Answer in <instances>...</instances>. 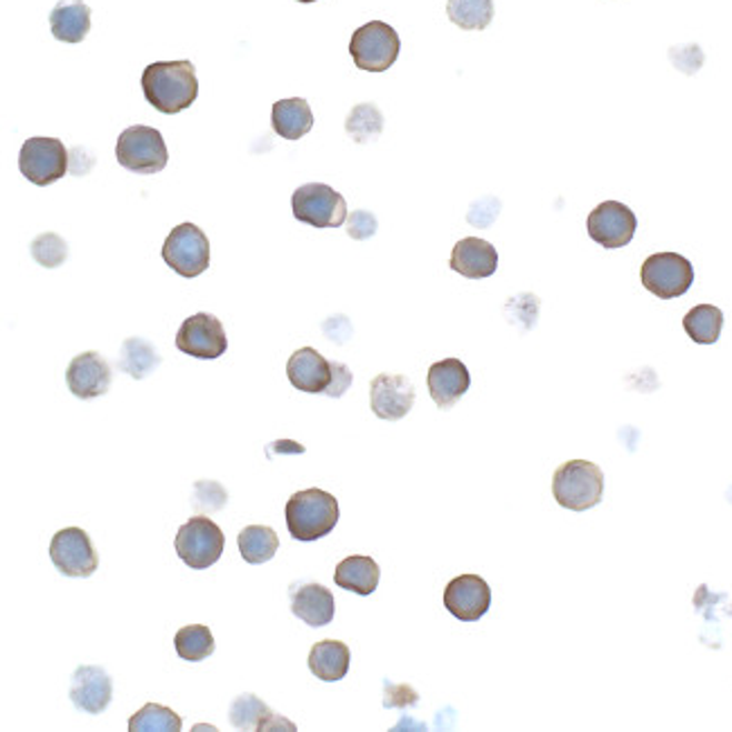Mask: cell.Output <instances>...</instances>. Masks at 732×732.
<instances>
[{"label": "cell", "mask_w": 732, "mask_h": 732, "mask_svg": "<svg viewBox=\"0 0 732 732\" xmlns=\"http://www.w3.org/2000/svg\"><path fill=\"white\" fill-rule=\"evenodd\" d=\"M144 100L160 113L177 116L199 98V79L192 61H156L142 70Z\"/></svg>", "instance_id": "cell-1"}, {"label": "cell", "mask_w": 732, "mask_h": 732, "mask_svg": "<svg viewBox=\"0 0 732 732\" xmlns=\"http://www.w3.org/2000/svg\"><path fill=\"white\" fill-rule=\"evenodd\" d=\"M284 517L289 534L300 543H311L328 537L337 528L341 519V508L337 497L318 490V487H311V490L295 492L287 501Z\"/></svg>", "instance_id": "cell-2"}, {"label": "cell", "mask_w": 732, "mask_h": 732, "mask_svg": "<svg viewBox=\"0 0 732 732\" xmlns=\"http://www.w3.org/2000/svg\"><path fill=\"white\" fill-rule=\"evenodd\" d=\"M552 494L563 510L586 512L604 497V473L589 460L565 462L552 475Z\"/></svg>", "instance_id": "cell-3"}, {"label": "cell", "mask_w": 732, "mask_h": 732, "mask_svg": "<svg viewBox=\"0 0 732 732\" xmlns=\"http://www.w3.org/2000/svg\"><path fill=\"white\" fill-rule=\"evenodd\" d=\"M116 158L120 166L133 174H158L168 168V144L162 133L153 127L136 124L120 133L116 144Z\"/></svg>", "instance_id": "cell-4"}, {"label": "cell", "mask_w": 732, "mask_h": 732, "mask_svg": "<svg viewBox=\"0 0 732 732\" xmlns=\"http://www.w3.org/2000/svg\"><path fill=\"white\" fill-rule=\"evenodd\" d=\"M19 170L21 174L39 185H52L61 181L70 170V153L63 142L48 136H34L23 142L19 153Z\"/></svg>", "instance_id": "cell-5"}, {"label": "cell", "mask_w": 732, "mask_h": 732, "mask_svg": "<svg viewBox=\"0 0 732 732\" xmlns=\"http://www.w3.org/2000/svg\"><path fill=\"white\" fill-rule=\"evenodd\" d=\"M162 260L181 278H199L210 267V241L205 232L194 223L177 225L162 243Z\"/></svg>", "instance_id": "cell-6"}, {"label": "cell", "mask_w": 732, "mask_h": 732, "mask_svg": "<svg viewBox=\"0 0 732 732\" xmlns=\"http://www.w3.org/2000/svg\"><path fill=\"white\" fill-rule=\"evenodd\" d=\"M293 217L313 228H341L348 221L345 199L324 183H307L293 192Z\"/></svg>", "instance_id": "cell-7"}, {"label": "cell", "mask_w": 732, "mask_h": 732, "mask_svg": "<svg viewBox=\"0 0 732 732\" xmlns=\"http://www.w3.org/2000/svg\"><path fill=\"white\" fill-rule=\"evenodd\" d=\"M401 50L399 34L383 21H370L361 26L350 41V54L357 68L365 72H385L394 66Z\"/></svg>", "instance_id": "cell-8"}, {"label": "cell", "mask_w": 732, "mask_h": 732, "mask_svg": "<svg viewBox=\"0 0 732 732\" xmlns=\"http://www.w3.org/2000/svg\"><path fill=\"white\" fill-rule=\"evenodd\" d=\"M174 545L185 565L194 568V571H205V568L214 565L221 559L225 537L214 521L201 514L192 517L179 528Z\"/></svg>", "instance_id": "cell-9"}, {"label": "cell", "mask_w": 732, "mask_h": 732, "mask_svg": "<svg viewBox=\"0 0 732 732\" xmlns=\"http://www.w3.org/2000/svg\"><path fill=\"white\" fill-rule=\"evenodd\" d=\"M640 280L649 293L661 300H672L690 291L694 282V267L679 253H656L644 260Z\"/></svg>", "instance_id": "cell-10"}, {"label": "cell", "mask_w": 732, "mask_h": 732, "mask_svg": "<svg viewBox=\"0 0 732 732\" xmlns=\"http://www.w3.org/2000/svg\"><path fill=\"white\" fill-rule=\"evenodd\" d=\"M50 559L66 578H91L100 565L96 545L81 528L59 530L50 541Z\"/></svg>", "instance_id": "cell-11"}, {"label": "cell", "mask_w": 732, "mask_h": 732, "mask_svg": "<svg viewBox=\"0 0 732 732\" xmlns=\"http://www.w3.org/2000/svg\"><path fill=\"white\" fill-rule=\"evenodd\" d=\"M177 348L183 354L203 361L223 357L228 350V337L221 320L205 311L185 318L177 334Z\"/></svg>", "instance_id": "cell-12"}, {"label": "cell", "mask_w": 732, "mask_h": 732, "mask_svg": "<svg viewBox=\"0 0 732 732\" xmlns=\"http://www.w3.org/2000/svg\"><path fill=\"white\" fill-rule=\"evenodd\" d=\"M586 228L595 243L611 251L629 247L638 228V219L629 205L620 201H604L589 214Z\"/></svg>", "instance_id": "cell-13"}, {"label": "cell", "mask_w": 732, "mask_h": 732, "mask_svg": "<svg viewBox=\"0 0 732 732\" xmlns=\"http://www.w3.org/2000/svg\"><path fill=\"white\" fill-rule=\"evenodd\" d=\"M415 385L403 374H379L370 383V409L379 420L397 422L411 413Z\"/></svg>", "instance_id": "cell-14"}, {"label": "cell", "mask_w": 732, "mask_h": 732, "mask_svg": "<svg viewBox=\"0 0 732 732\" xmlns=\"http://www.w3.org/2000/svg\"><path fill=\"white\" fill-rule=\"evenodd\" d=\"M444 606L453 618L475 622L490 611L492 589L478 575L453 578L444 589Z\"/></svg>", "instance_id": "cell-15"}, {"label": "cell", "mask_w": 732, "mask_h": 732, "mask_svg": "<svg viewBox=\"0 0 732 732\" xmlns=\"http://www.w3.org/2000/svg\"><path fill=\"white\" fill-rule=\"evenodd\" d=\"M111 381H113L111 365L98 352L77 354L66 370V383L77 399H96L107 394Z\"/></svg>", "instance_id": "cell-16"}, {"label": "cell", "mask_w": 732, "mask_h": 732, "mask_svg": "<svg viewBox=\"0 0 732 732\" xmlns=\"http://www.w3.org/2000/svg\"><path fill=\"white\" fill-rule=\"evenodd\" d=\"M113 699V679L104 668L81 665L70 679V701L77 710L102 714Z\"/></svg>", "instance_id": "cell-17"}, {"label": "cell", "mask_w": 732, "mask_h": 732, "mask_svg": "<svg viewBox=\"0 0 732 732\" xmlns=\"http://www.w3.org/2000/svg\"><path fill=\"white\" fill-rule=\"evenodd\" d=\"M449 267L469 280L492 278L499 269V251L490 241L478 237H464L453 247Z\"/></svg>", "instance_id": "cell-18"}, {"label": "cell", "mask_w": 732, "mask_h": 732, "mask_svg": "<svg viewBox=\"0 0 732 732\" xmlns=\"http://www.w3.org/2000/svg\"><path fill=\"white\" fill-rule=\"evenodd\" d=\"M287 377L300 392L324 394L332 381V361L318 354L313 348H300L287 361Z\"/></svg>", "instance_id": "cell-19"}, {"label": "cell", "mask_w": 732, "mask_h": 732, "mask_svg": "<svg viewBox=\"0 0 732 732\" xmlns=\"http://www.w3.org/2000/svg\"><path fill=\"white\" fill-rule=\"evenodd\" d=\"M429 392L440 409H451L471 388V374L460 359H444L429 368Z\"/></svg>", "instance_id": "cell-20"}, {"label": "cell", "mask_w": 732, "mask_h": 732, "mask_svg": "<svg viewBox=\"0 0 732 732\" xmlns=\"http://www.w3.org/2000/svg\"><path fill=\"white\" fill-rule=\"evenodd\" d=\"M291 613L313 629L328 626L334 620L337 602L328 586L300 584L291 595Z\"/></svg>", "instance_id": "cell-21"}, {"label": "cell", "mask_w": 732, "mask_h": 732, "mask_svg": "<svg viewBox=\"0 0 732 732\" xmlns=\"http://www.w3.org/2000/svg\"><path fill=\"white\" fill-rule=\"evenodd\" d=\"M91 26V8L84 0H59L50 12V30L63 43H81L89 37Z\"/></svg>", "instance_id": "cell-22"}, {"label": "cell", "mask_w": 732, "mask_h": 732, "mask_svg": "<svg viewBox=\"0 0 732 732\" xmlns=\"http://www.w3.org/2000/svg\"><path fill=\"white\" fill-rule=\"evenodd\" d=\"M379 580H381L379 563L365 554L345 556L337 565V573H334L337 586H341L343 591H350L354 595H361V598L372 595L379 586Z\"/></svg>", "instance_id": "cell-23"}, {"label": "cell", "mask_w": 732, "mask_h": 732, "mask_svg": "<svg viewBox=\"0 0 732 732\" xmlns=\"http://www.w3.org/2000/svg\"><path fill=\"white\" fill-rule=\"evenodd\" d=\"M309 670L324 683H337L350 672V646L341 640H320L311 646Z\"/></svg>", "instance_id": "cell-24"}, {"label": "cell", "mask_w": 732, "mask_h": 732, "mask_svg": "<svg viewBox=\"0 0 732 732\" xmlns=\"http://www.w3.org/2000/svg\"><path fill=\"white\" fill-rule=\"evenodd\" d=\"M273 129L284 140H300L313 129V113L307 100L291 98L273 104Z\"/></svg>", "instance_id": "cell-25"}, {"label": "cell", "mask_w": 732, "mask_h": 732, "mask_svg": "<svg viewBox=\"0 0 732 732\" xmlns=\"http://www.w3.org/2000/svg\"><path fill=\"white\" fill-rule=\"evenodd\" d=\"M237 545H239L243 561L260 565L275 556V552L280 548V539H278L275 530L269 525H247L239 532Z\"/></svg>", "instance_id": "cell-26"}, {"label": "cell", "mask_w": 732, "mask_h": 732, "mask_svg": "<svg viewBox=\"0 0 732 732\" xmlns=\"http://www.w3.org/2000/svg\"><path fill=\"white\" fill-rule=\"evenodd\" d=\"M160 363H162V359L149 341L133 337V339H127L122 343L120 359H118V370L127 372L136 381L147 379Z\"/></svg>", "instance_id": "cell-27"}, {"label": "cell", "mask_w": 732, "mask_h": 732, "mask_svg": "<svg viewBox=\"0 0 732 732\" xmlns=\"http://www.w3.org/2000/svg\"><path fill=\"white\" fill-rule=\"evenodd\" d=\"M688 337L699 345H712L719 341L723 330V313L714 304H699L690 309L683 318Z\"/></svg>", "instance_id": "cell-28"}, {"label": "cell", "mask_w": 732, "mask_h": 732, "mask_svg": "<svg viewBox=\"0 0 732 732\" xmlns=\"http://www.w3.org/2000/svg\"><path fill=\"white\" fill-rule=\"evenodd\" d=\"M447 14L460 30H484L494 21V0H449Z\"/></svg>", "instance_id": "cell-29"}, {"label": "cell", "mask_w": 732, "mask_h": 732, "mask_svg": "<svg viewBox=\"0 0 732 732\" xmlns=\"http://www.w3.org/2000/svg\"><path fill=\"white\" fill-rule=\"evenodd\" d=\"M177 654L188 663H201L214 654V638L205 624H190L174 635Z\"/></svg>", "instance_id": "cell-30"}, {"label": "cell", "mask_w": 732, "mask_h": 732, "mask_svg": "<svg viewBox=\"0 0 732 732\" xmlns=\"http://www.w3.org/2000/svg\"><path fill=\"white\" fill-rule=\"evenodd\" d=\"M131 732H181L183 719L160 703H144L129 719Z\"/></svg>", "instance_id": "cell-31"}, {"label": "cell", "mask_w": 732, "mask_h": 732, "mask_svg": "<svg viewBox=\"0 0 732 732\" xmlns=\"http://www.w3.org/2000/svg\"><path fill=\"white\" fill-rule=\"evenodd\" d=\"M271 714L273 710L255 694H239L228 712L230 723L237 730H260V732Z\"/></svg>", "instance_id": "cell-32"}, {"label": "cell", "mask_w": 732, "mask_h": 732, "mask_svg": "<svg viewBox=\"0 0 732 732\" xmlns=\"http://www.w3.org/2000/svg\"><path fill=\"white\" fill-rule=\"evenodd\" d=\"M345 129L354 142L365 144L381 136L383 131V116L374 104H359L350 111L345 120Z\"/></svg>", "instance_id": "cell-33"}, {"label": "cell", "mask_w": 732, "mask_h": 732, "mask_svg": "<svg viewBox=\"0 0 732 732\" xmlns=\"http://www.w3.org/2000/svg\"><path fill=\"white\" fill-rule=\"evenodd\" d=\"M30 253L43 269H57L68 258V243L57 232H43L30 243Z\"/></svg>", "instance_id": "cell-34"}, {"label": "cell", "mask_w": 732, "mask_h": 732, "mask_svg": "<svg viewBox=\"0 0 732 732\" xmlns=\"http://www.w3.org/2000/svg\"><path fill=\"white\" fill-rule=\"evenodd\" d=\"M192 503L197 508L199 514H212V512H221L228 503V492L221 487V482L217 480H199L194 484V497Z\"/></svg>", "instance_id": "cell-35"}, {"label": "cell", "mask_w": 732, "mask_h": 732, "mask_svg": "<svg viewBox=\"0 0 732 732\" xmlns=\"http://www.w3.org/2000/svg\"><path fill=\"white\" fill-rule=\"evenodd\" d=\"M379 223H377V217L370 214L368 210H357L352 214H348V234L352 239H370L374 232H377Z\"/></svg>", "instance_id": "cell-36"}, {"label": "cell", "mask_w": 732, "mask_h": 732, "mask_svg": "<svg viewBox=\"0 0 732 732\" xmlns=\"http://www.w3.org/2000/svg\"><path fill=\"white\" fill-rule=\"evenodd\" d=\"M352 385V372L345 363H339V361H332V381L328 385V390H324V394L332 397V399H339L343 397Z\"/></svg>", "instance_id": "cell-37"}, {"label": "cell", "mask_w": 732, "mask_h": 732, "mask_svg": "<svg viewBox=\"0 0 732 732\" xmlns=\"http://www.w3.org/2000/svg\"><path fill=\"white\" fill-rule=\"evenodd\" d=\"M418 701H420L418 692H413L409 685H397V688H388L385 690V708L415 705Z\"/></svg>", "instance_id": "cell-38"}, {"label": "cell", "mask_w": 732, "mask_h": 732, "mask_svg": "<svg viewBox=\"0 0 732 732\" xmlns=\"http://www.w3.org/2000/svg\"><path fill=\"white\" fill-rule=\"evenodd\" d=\"M269 449H280L278 453H304V447L298 444V442H291V440H280V442H273Z\"/></svg>", "instance_id": "cell-39"}, {"label": "cell", "mask_w": 732, "mask_h": 732, "mask_svg": "<svg viewBox=\"0 0 732 732\" xmlns=\"http://www.w3.org/2000/svg\"><path fill=\"white\" fill-rule=\"evenodd\" d=\"M298 3H304V6H309V3H315V0H298Z\"/></svg>", "instance_id": "cell-40"}]
</instances>
